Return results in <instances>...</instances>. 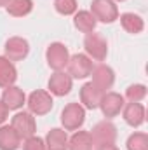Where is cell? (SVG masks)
<instances>
[{
	"instance_id": "cell-1",
	"label": "cell",
	"mask_w": 148,
	"mask_h": 150,
	"mask_svg": "<svg viewBox=\"0 0 148 150\" xmlns=\"http://www.w3.org/2000/svg\"><path fill=\"white\" fill-rule=\"evenodd\" d=\"M85 122V108L80 103H68L61 112V124L65 131H78Z\"/></svg>"
},
{
	"instance_id": "cell-2",
	"label": "cell",
	"mask_w": 148,
	"mask_h": 150,
	"mask_svg": "<svg viewBox=\"0 0 148 150\" xmlns=\"http://www.w3.org/2000/svg\"><path fill=\"white\" fill-rule=\"evenodd\" d=\"M91 14L96 18V21L110 25L118 19V7L113 0H92Z\"/></svg>"
},
{
	"instance_id": "cell-3",
	"label": "cell",
	"mask_w": 148,
	"mask_h": 150,
	"mask_svg": "<svg viewBox=\"0 0 148 150\" xmlns=\"http://www.w3.org/2000/svg\"><path fill=\"white\" fill-rule=\"evenodd\" d=\"M84 49H85L87 56H89L91 59H94V61H103V59H106L108 44H106V40L101 37V35H98V33H94V32H91V33L85 35V38H84Z\"/></svg>"
},
{
	"instance_id": "cell-4",
	"label": "cell",
	"mask_w": 148,
	"mask_h": 150,
	"mask_svg": "<svg viewBox=\"0 0 148 150\" xmlns=\"http://www.w3.org/2000/svg\"><path fill=\"white\" fill-rule=\"evenodd\" d=\"M45 59H47V65L54 70V72H59L63 70L66 65H68V59H70V52L66 49L65 44L61 42H54L47 47L45 51Z\"/></svg>"
},
{
	"instance_id": "cell-5",
	"label": "cell",
	"mask_w": 148,
	"mask_h": 150,
	"mask_svg": "<svg viewBox=\"0 0 148 150\" xmlns=\"http://www.w3.org/2000/svg\"><path fill=\"white\" fill-rule=\"evenodd\" d=\"M26 105H28V110H30L32 115H45V113H49L52 110L54 101H52L51 93L42 91V89H37V91H33V93L28 96Z\"/></svg>"
},
{
	"instance_id": "cell-6",
	"label": "cell",
	"mask_w": 148,
	"mask_h": 150,
	"mask_svg": "<svg viewBox=\"0 0 148 150\" xmlns=\"http://www.w3.org/2000/svg\"><path fill=\"white\" fill-rule=\"evenodd\" d=\"M11 126H12V129L18 133V136H19L21 140H26V138L33 136L35 131H37L35 117L30 112H18L12 117Z\"/></svg>"
},
{
	"instance_id": "cell-7",
	"label": "cell",
	"mask_w": 148,
	"mask_h": 150,
	"mask_svg": "<svg viewBox=\"0 0 148 150\" xmlns=\"http://www.w3.org/2000/svg\"><path fill=\"white\" fill-rule=\"evenodd\" d=\"M68 75L72 79H87L92 72V59L87 54H73L68 59Z\"/></svg>"
},
{
	"instance_id": "cell-8",
	"label": "cell",
	"mask_w": 148,
	"mask_h": 150,
	"mask_svg": "<svg viewBox=\"0 0 148 150\" xmlns=\"http://www.w3.org/2000/svg\"><path fill=\"white\" fill-rule=\"evenodd\" d=\"M91 140H92V145L98 147V145H106V143H115V138H117V127L111 124L110 120H101L98 122L92 129H91Z\"/></svg>"
},
{
	"instance_id": "cell-9",
	"label": "cell",
	"mask_w": 148,
	"mask_h": 150,
	"mask_svg": "<svg viewBox=\"0 0 148 150\" xmlns=\"http://www.w3.org/2000/svg\"><path fill=\"white\" fill-rule=\"evenodd\" d=\"M124 105H125V101H124V96L122 94L113 93V91H106L103 94L98 108H101V112H103V115L106 119H113V117H117L118 113L122 112Z\"/></svg>"
},
{
	"instance_id": "cell-10",
	"label": "cell",
	"mask_w": 148,
	"mask_h": 150,
	"mask_svg": "<svg viewBox=\"0 0 148 150\" xmlns=\"http://www.w3.org/2000/svg\"><path fill=\"white\" fill-rule=\"evenodd\" d=\"M4 51H5V58L9 61H21V59H25L28 56L30 44L23 37H11L5 42Z\"/></svg>"
},
{
	"instance_id": "cell-11",
	"label": "cell",
	"mask_w": 148,
	"mask_h": 150,
	"mask_svg": "<svg viewBox=\"0 0 148 150\" xmlns=\"http://www.w3.org/2000/svg\"><path fill=\"white\" fill-rule=\"evenodd\" d=\"M91 77H92V84H94L98 89H101L103 93H106L108 89L113 87V82H115V72L111 70L108 65L99 63L98 67H92Z\"/></svg>"
},
{
	"instance_id": "cell-12",
	"label": "cell",
	"mask_w": 148,
	"mask_h": 150,
	"mask_svg": "<svg viewBox=\"0 0 148 150\" xmlns=\"http://www.w3.org/2000/svg\"><path fill=\"white\" fill-rule=\"evenodd\" d=\"M72 87H73V79L63 70L54 72L49 79V93L54 96H65L72 91Z\"/></svg>"
},
{
	"instance_id": "cell-13",
	"label": "cell",
	"mask_w": 148,
	"mask_h": 150,
	"mask_svg": "<svg viewBox=\"0 0 148 150\" xmlns=\"http://www.w3.org/2000/svg\"><path fill=\"white\" fill-rule=\"evenodd\" d=\"M103 91L98 89L92 82H87L80 87V105L89 110H96L99 107V101L103 98Z\"/></svg>"
},
{
	"instance_id": "cell-14",
	"label": "cell",
	"mask_w": 148,
	"mask_h": 150,
	"mask_svg": "<svg viewBox=\"0 0 148 150\" xmlns=\"http://www.w3.org/2000/svg\"><path fill=\"white\" fill-rule=\"evenodd\" d=\"M26 101V96L23 93V89L16 87V86H9V87H4V93H2V103L9 108V110H19Z\"/></svg>"
},
{
	"instance_id": "cell-15",
	"label": "cell",
	"mask_w": 148,
	"mask_h": 150,
	"mask_svg": "<svg viewBox=\"0 0 148 150\" xmlns=\"http://www.w3.org/2000/svg\"><path fill=\"white\" fill-rule=\"evenodd\" d=\"M122 115L131 127H140L145 122V107L141 103H127L122 108Z\"/></svg>"
},
{
	"instance_id": "cell-16",
	"label": "cell",
	"mask_w": 148,
	"mask_h": 150,
	"mask_svg": "<svg viewBox=\"0 0 148 150\" xmlns=\"http://www.w3.org/2000/svg\"><path fill=\"white\" fill-rule=\"evenodd\" d=\"M45 149L47 150H68V134L65 129L52 127L45 136Z\"/></svg>"
},
{
	"instance_id": "cell-17",
	"label": "cell",
	"mask_w": 148,
	"mask_h": 150,
	"mask_svg": "<svg viewBox=\"0 0 148 150\" xmlns=\"http://www.w3.org/2000/svg\"><path fill=\"white\" fill-rule=\"evenodd\" d=\"M21 138L12 129V126H0V150H18L21 147Z\"/></svg>"
},
{
	"instance_id": "cell-18",
	"label": "cell",
	"mask_w": 148,
	"mask_h": 150,
	"mask_svg": "<svg viewBox=\"0 0 148 150\" xmlns=\"http://www.w3.org/2000/svg\"><path fill=\"white\" fill-rule=\"evenodd\" d=\"M18 79V70L12 61H9L5 56H0V87L14 86Z\"/></svg>"
},
{
	"instance_id": "cell-19",
	"label": "cell",
	"mask_w": 148,
	"mask_h": 150,
	"mask_svg": "<svg viewBox=\"0 0 148 150\" xmlns=\"http://www.w3.org/2000/svg\"><path fill=\"white\" fill-rule=\"evenodd\" d=\"M120 25H122V28L127 33H132V35L141 33L143 28H145L143 18L138 16V14H134V12H124V14H120Z\"/></svg>"
},
{
	"instance_id": "cell-20",
	"label": "cell",
	"mask_w": 148,
	"mask_h": 150,
	"mask_svg": "<svg viewBox=\"0 0 148 150\" xmlns=\"http://www.w3.org/2000/svg\"><path fill=\"white\" fill-rule=\"evenodd\" d=\"M96 23H98V21H96V18L91 14V11H78V12H75L73 25L78 32H82V33L87 35V33L94 32Z\"/></svg>"
},
{
	"instance_id": "cell-21",
	"label": "cell",
	"mask_w": 148,
	"mask_h": 150,
	"mask_svg": "<svg viewBox=\"0 0 148 150\" xmlns=\"http://www.w3.org/2000/svg\"><path fill=\"white\" fill-rule=\"evenodd\" d=\"M68 150H94L89 131H75L73 136L68 138Z\"/></svg>"
},
{
	"instance_id": "cell-22",
	"label": "cell",
	"mask_w": 148,
	"mask_h": 150,
	"mask_svg": "<svg viewBox=\"0 0 148 150\" xmlns=\"http://www.w3.org/2000/svg\"><path fill=\"white\" fill-rule=\"evenodd\" d=\"M7 14L14 18H25L33 11V0H11L7 5Z\"/></svg>"
},
{
	"instance_id": "cell-23",
	"label": "cell",
	"mask_w": 148,
	"mask_h": 150,
	"mask_svg": "<svg viewBox=\"0 0 148 150\" xmlns=\"http://www.w3.org/2000/svg\"><path fill=\"white\" fill-rule=\"evenodd\" d=\"M147 96V86L145 84H132L125 89V98L129 100V103H140L143 101Z\"/></svg>"
},
{
	"instance_id": "cell-24",
	"label": "cell",
	"mask_w": 148,
	"mask_h": 150,
	"mask_svg": "<svg viewBox=\"0 0 148 150\" xmlns=\"http://www.w3.org/2000/svg\"><path fill=\"white\" fill-rule=\"evenodd\" d=\"M125 145L127 150H148V136L145 133H132Z\"/></svg>"
},
{
	"instance_id": "cell-25",
	"label": "cell",
	"mask_w": 148,
	"mask_h": 150,
	"mask_svg": "<svg viewBox=\"0 0 148 150\" xmlns=\"http://www.w3.org/2000/svg\"><path fill=\"white\" fill-rule=\"evenodd\" d=\"M54 9L61 16H72L77 12V0H54Z\"/></svg>"
},
{
	"instance_id": "cell-26",
	"label": "cell",
	"mask_w": 148,
	"mask_h": 150,
	"mask_svg": "<svg viewBox=\"0 0 148 150\" xmlns=\"http://www.w3.org/2000/svg\"><path fill=\"white\" fill-rule=\"evenodd\" d=\"M23 150H47V149H45V142L33 134V136H30V138L25 140Z\"/></svg>"
},
{
	"instance_id": "cell-27",
	"label": "cell",
	"mask_w": 148,
	"mask_h": 150,
	"mask_svg": "<svg viewBox=\"0 0 148 150\" xmlns=\"http://www.w3.org/2000/svg\"><path fill=\"white\" fill-rule=\"evenodd\" d=\"M7 117H9V108L2 103V100H0V126L7 120Z\"/></svg>"
},
{
	"instance_id": "cell-28",
	"label": "cell",
	"mask_w": 148,
	"mask_h": 150,
	"mask_svg": "<svg viewBox=\"0 0 148 150\" xmlns=\"http://www.w3.org/2000/svg\"><path fill=\"white\" fill-rule=\"evenodd\" d=\"M94 150H120L115 143H106V145H98L94 147Z\"/></svg>"
},
{
	"instance_id": "cell-29",
	"label": "cell",
	"mask_w": 148,
	"mask_h": 150,
	"mask_svg": "<svg viewBox=\"0 0 148 150\" xmlns=\"http://www.w3.org/2000/svg\"><path fill=\"white\" fill-rule=\"evenodd\" d=\"M11 0H0V7H4V5H7Z\"/></svg>"
},
{
	"instance_id": "cell-30",
	"label": "cell",
	"mask_w": 148,
	"mask_h": 150,
	"mask_svg": "<svg viewBox=\"0 0 148 150\" xmlns=\"http://www.w3.org/2000/svg\"><path fill=\"white\" fill-rule=\"evenodd\" d=\"M113 2H124V0H113Z\"/></svg>"
}]
</instances>
